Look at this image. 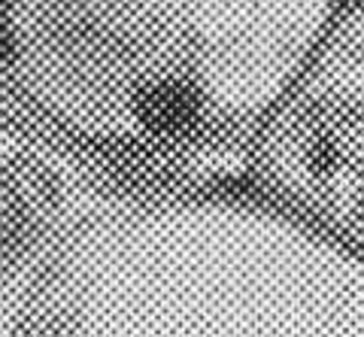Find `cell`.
<instances>
[{"label": "cell", "instance_id": "obj_3", "mask_svg": "<svg viewBox=\"0 0 364 337\" xmlns=\"http://www.w3.org/2000/svg\"><path fill=\"white\" fill-rule=\"evenodd\" d=\"M9 4H13V0H0V31H4V16H6Z\"/></svg>", "mask_w": 364, "mask_h": 337}, {"label": "cell", "instance_id": "obj_2", "mask_svg": "<svg viewBox=\"0 0 364 337\" xmlns=\"http://www.w3.org/2000/svg\"><path fill=\"white\" fill-rule=\"evenodd\" d=\"M258 164L294 213L361 234V0H349L258 122Z\"/></svg>", "mask_w": 364, "mask_h": 337}, {"label": "cell", "instance_id": "obj_1", "mask_svg": "<svg viewBox=\"0 0 364 337\" xmlns=\"http://www.w3.org/2000/svg\"><path fill=\"white\" fill-rule=\"evenodd\" d=\"M349 0H13L0 55L64 134L112 149L258 128Z\"/></svg>", "mask_w": 364, "mask_h": 337}]
</instances>
